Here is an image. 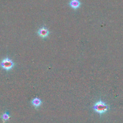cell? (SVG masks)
<instances>
[{"instance_id": "1", "label": "cell", "mask_w": 123, "mask_h": 123, "mask_svg": "<svg viewBox=\"0 0 123 123\" xmlns=\"http://www.w3.org/2000/svg\"><path fill=\"white\" fill-rule=\"evenodd\" d=\"M93 108L96 112L100 114H103L106 112L108 109V106L105 103L100 100L94 105Z\"/></svg>"}, {"instance_id": "2", "label": "cell", "mask_w": 123, "mask_h": 123, "mask_svg": "<svg viewBox=\"0 0 123 123\" xmlns=\"http://www.w3.org/2000/svg\"><path fill=\"white\" fill-rule=\"evenodd\" d=\"M1 66L2 68H4L6 70H10L14 66V62L8 58H6L1 61Z\"/></svg>"}, {"instance_id": "3", "label": "cell", "mask_w": 123, "mask_h": 123, "mask_svg": "<svg viewBox=\"0 0 123 123\" xmlns=\"http://www.w3.org/2000/svg\"><path fill=\"white\" fill-rule=\"evenodd\" d=\"M49 34V30L44 27L41 28H40L38 31V34L39 35L40 37H42V38H46V37H48Z\"/></svg>"}, {"instance_id": "4", "label": "cell", "mask_w": 123, "mask_h": 123, "mask_svg": "<svg viewBox=\"0 0 123 123\" xmlns=\"http://www.w3.org/2000/svg\"><path fill=\"white\" fill-rule=\"evenodd\" d=\"M41 103H42V102H41L40 100L38 98H34L32 101V104L34 106L36 107V108L39 107L40 106Z\"/></svg>"}, {"instance_id": "5", "label": "cell", "mask_w": 123, "mask_h": 123, "mask_svg": "<svg viewBox=\"0 0 123 123\" xmlns=\"http://www.w3.org/2000/svg\"><path fill=\"white\" fill-rule=\"evenodd\" d=\"M80 6V3L78 0H72L70 2V6L73 8H77Z\"/></svg>"}, {"instance_id": "6", "label": "cell", "mask_w": 123, "mask_h": 123, "mask_svg": "<svg viewBox=\"0 0 123 123\" xmlns=\"http://www.w3.org/2000/svg\"><path fill=\"white\" fill-rule=\"evenodd\" d=\"M10 117V115H8V114H6V113H5V114H4L3 115H2V119L4 121H7V120H9Z\"/></svg>"}]
</instances>
